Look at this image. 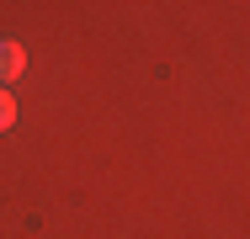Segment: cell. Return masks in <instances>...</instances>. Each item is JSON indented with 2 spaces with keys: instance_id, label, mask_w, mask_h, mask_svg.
I'll return each instance as SVG.
<instances>
[{
  "instance_id": "1",
  "label": "cell",
  "mask_w": 250,
  "mask_h": 239,
  "mask_svg": "<svg viewBox=\"0 0 250 239\" xmlns=\"http://www.w3.org/2000/svg\"><path fill=\"white\" fill-rule=\"evenodd\" d=\"M27 69V53H21V43H11V38H0V85H11L16 75Z\"/></svg>"
},
{
  "instance_id": "2",
  "label": "cell",
  "mask_w": 250,
  "mask_h": 239,
  "mask_svg": "<svg viewBox=\"0 0 250 239\" xmlns=\"http://www.w3.org/2000/svg\"><path fill=\"white\" fill-rule=\"evenodd\" d=\"M5 128H16V101H11V91L0 85V133Z\"/></svg>"
}]
</instances>
